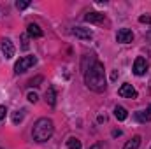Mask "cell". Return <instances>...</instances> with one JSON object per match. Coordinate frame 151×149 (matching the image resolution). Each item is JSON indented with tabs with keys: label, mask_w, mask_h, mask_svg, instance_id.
I'll use <instances>...</instances> for the list:
<instances>
[{
	"label": "cell",
	"mask_w": 151,
	"mask_h": 149,
	"mask_svg": "<svg viewBox=\"0 0 151 149\" xmlns=\"http://www.w3.org/2000/svg\"><path fill=\"white\" fill-rule=\"evenodd\" d=\"M141 135H135V137H132L125 146H123V149H139V146H141Z\"/></svg>",
	"instance_id": "7c38bea8"
},
{
	"label": "cell",
	"mask_w": 151,
	"mask_h": 149,
	"mask_svg": "<svg viewBox=\"0 0 151 149\" xmlns=\"http://www.w3.org/2000/svg\"><path fill=\"white\" fill-rule=\"evenodd\" d=\"M118 95L123 97V98H137V91H135V88H134L132 84H128V82L121 84V88L118 90Z\"/></svg>",
	"instance_id": "5b68a950"
},
{
	"label": "cell",
	"mask_w": 151,
	"mask_h": 149,
	"mask_svg": "<svg viewBox=\"0 0 151 149\" xmlns=\"http://www.w3.org/2000/svg\"><path fill=\"white\" fill-rule=\"evenodd\" d=\"M116 40L121 42V44H128V42H132V40H134V34H132V30H130V28H119L118 34H116Z\"/></svg>",
	"instance_id": "8992f818"
},
{
	"label": "cell",
	"mask_w": 151,
	"mask_h": 149,
	"mask_svg": "<svg viewBox=\"0 0 151 149\" xmlns=\"http://www.w3.org/2000/svg\"><path fill=\"white\" fill-rule=\"evenodd\" d=\"M134 117H135L139 123H148V121H151V114L146 112V111H137L134 114Z\"/></svg>",
	"instance_id": "5bb4252c"
},
{
	"label": "cell",
	"mask_w": 151,
	"mask_h": 149,
	"mask_svg": "<svg viewBox=\"0 0 151 149\" xmlns=\"http://www.w3.org/2000/svg\"><path fill=\"white\" fill-rule=\"evenodd\" d=\"M114 116H116V119H118V121H125V119L128 117V112H127L125 107L116 105V107H114Z\"/></svg>",
	"instance_id": "4fadbf2b"
},
{
	"label": "cell",
	"mask_w": 151,
	"mask_h": 149,
	"mask_svg": "<svg viewBox=\"0 0 151 149\" xmlns=\"http://www.w3.org/2000/svg\"><path fill=\"white\" fill-rule=\"evenodd\" d=\"M84 82H86V86H88L91 91H95V93L106 91V88H107L106 69H104V65H102L100 62L93 60V63H91L88 69H84Z\"/></svg>",
	"instance_id": "6da1fadb"
},
{
	"label": "cell",
	"mask_w": 151,
	"mask_h": 149,
	"mask_svg": "<svg viewBox=\"0 0 151 149\" xmlns=\"http://www.w3.org/2000/svg\"><path fill=\"white\" fill-rule=\"evenodd\" d=\"M28 5H30V2H28V0H23V2H16V7H18L19 11H23V9H27Z\"/></svg>",
	"instance_id": "ac0fdd59"
},
{
	"label": "cell",
	"mask_w": 151,
	"mask_h": 149,
	"mask_svg": "<svg viewBox=\"0 0 151 149\" xmlns=\"http://www.w3.org/2000/svg\"><path fill=\"white\" fill-rule=\"evenodd\" d=\"M139 21L141 23H146V25H151V16H141Z\"/></svg>",
	"instance_id": "44dd1931"
},
{
	"label": "cell",
	"mask_w": 151,
	"mask_h": 149,
	"mask_svg": "<svg viewBox=\"0 0 151 149\" xmlns=\"http://www.w3.org/2000/svg\"><path fill=\"white\" fill-rule=\"evenodd\" d=\"M28 46H30V44H28V37H27V35H21V47H23V49H28Z\"/></svg>",
	"instance_id": "ffe728a7"
},
{
	"label": "cell",
	"mask_w": 151,
	"mask_h": 149,
	"mask_svg": "<svg viewBox=\"0 0 151 149\" xmlns=\"http://www.w3.org/2000/svg\"><path fill=\"white\" fill-rule=\"evenodd\" d=\"M0 49H2V54L9 60V58H12L14 56V44H12V40L11 39H2V42H0Z\"/></svg>",
	"instance_id": "277c9868"
},
{
	"label": "cell",
	"mask_w": 151,
	"mask_h": 149,
	"mask_svg": "<svg viewBox=\"0 0 151 149\" xmlns=\"http://www.w3.org/2000/svg\"><path fill=\"white\" fill-rule=\"evenodd\" d=\"M90 149H106V146H102V144H95V146H91Z\"/></svg>",
	"instance_id": "603a6c76"
},
{
	"label": "cell",
	"mask_w": 151,
	"mask_h": 149,
	"mask_svg": "<svg viewBox=\"0 0 151 149\" xmlns=\"http://www.w3.org/2000/svg\"><path fill=\"white\" fill-rule=\"evenodd\" d=\"M67 148L69 149H81V140L76 139V137H70V139L67 140Z\"/></svg>",
	"instance_id": "9a60e30c"
},
{
	"label": "cell",
	"mask_w": 151,
	"mask_h": 149,
	"mask_svg": "<svg viewBox=\"0 0 151 149\" xmlns=\"http://www.w3.org/2000/svg\"><path fill=\"white\" fill-rule=\"evenodd\" d=\"M104 19H106V16L102 12H88L84 16V21H88V23H102Z\"/></svg>",
	"instance_id": "9c48e42d"
},
{
	"label": "cell",
	"mask_w": 151,
	"mask_h": 149,
	"mask_svg": "<svg viewBox=\"0 0 151 149\" xmlns=\"http://www.w3.org/2000/svg\"><path fill=\"white\" fill-rule=\"evenodd\" d=\"M35 63H37V58H35V56H32V54L23 56V58H19V60L16 62V65H14V72H16V74H23V72H27L28 69H32Z\"/></svg>",
	"instance_id": "3957f363"
},
{
	"label": "cell",
	"mask_w": 151,
	"mask_h": 149,
	"mask_svg": "<svg viewBox=\"0 0 151 149\" xmlns=\"http://www.w3.org/2000/svg\"><path fill=\"white\" fill-rule=\"evenodd\" d=\"M40 82H42V75H37V77H34V79H30V81H28V86L37 88V86H40Z\"/></svg>",
	"instance_id": "e0dca14e"
},
{
	"label": "cell",
	"mask_w": 151,
	"mask_h": 149,
	"mask_svg": "<svg viewBox=\"0 0 151 149\" xmlns=\"http://www.w3.org/2000/svg\"><path fill=\"white\" fill-rule=\"evenodd\" d=\"M23 117H25V111H16L14 114H12V123L18 125V123L23 121Z\"/></svg>",
	"instance_id": "2e32d148"
},
{
	"label": "cell",
	"mask_w": 151,
	"mask_h": 149,
	"mask_svg": "<svg viewBox=\"0 0 151 149\" xmlns=\"http://www.w3.org/2000/svg\"><path fill=\"white\" fill-rule=\"evenodd\" d=\"M5 114H7V109H5V105H0V121L5 117Z\"/></svg>",
	"instance_id": "7402d4cb"
},
{
	"label": "cell",
	"mask_w": 151,
	"mask_h": 149,
	"mask_svg": "<svg viewBox=\"0 0 151 149\" xmlns=\"http://www.w3.org/2000/svg\"><path fill=\"white\" fill-rule=\"evenodd\" d=\"M72 34L77 39H84V40H90V39L93 37V32L90 28H84V27H76L74 30H72Z\"/></svg>",
	"instance_id": "ba28073f"
},
{
	"label": "cell",
	"mask_w": 151,
	"mask_h": 149,
	"mask_svg": "<svg viewBox=\"0 0 151 149\" xmlns=\"http://www.w3.org/2000/svg\"><path fill=\"white\" fill-rule=\"evenodd\" d=\"M46 102H47L49 107H55L56 105V90H55V86H49L47 88V91H46Z\"/></svg>",
	"instance_id": "30bf717a"
},
{
	"label": "cell",
	"mask_w": 151,
	"mask_h": 149,
	"mask_svg": "<svg viewBox=\"0 0 151 149\" xmlns=\"http://www.w3.org/2000/svg\"><path fill=\"white\" fill-rule=\"evenodd\" d=\"M148 112H150V114H151V105H150V107H148Z\"/></svg>",
	"instance_id": "cb8c5ba5"
},
{
	"label": "cell",
	"mask_w": 151,
	"mask_h": 149,
	"mask_svg": "<svg viewBox=\"0 0 151 149\" xmlns=\"http://www.w3.org/2000/svg\"><path fill=\"white\" fill-rule=\"evenodd\" d=\"M27 98H28V100H30V102H32V104H35V102H37V100H39L37 93H34V91H30V93H28V95H27Z\"/></svg>",
	"instance_id": "d6986e66"
},
{
	"label": "cell",
	"mask_w": 151,
	"mask_h": 149,
	"mask_svg": "<svg viewBox=\"0 0 151 149\" xmlns=\"http://www.w3.org/2000/svg\"><path fill=\"white\" fill-rule=\"evenodd\" d=\"M53 132H55L53 121L49 117H40L32 128V137H34L35 142H46L53 137Z\"/></svg>",
	"instance_id": "7a4b0ae2"
},
{
	"label": "cell",
	"mask_w": 151,
	"mask_h": 149,
	"mask_svg": "<svg viewBox=\"0 0 151 149\" xmlns=\"http://www.w3.org/2000/svg\"><path fill=\"white\" fill-rule=\"evenodd\" d=\"M148 70V62L142 58V56H137L135 62H134V74L135 75H144Z\"/></svg>",
	"instance_id": "52a82bcc"
},
{
	"label": "cell",
	"mask_w": 151,
	"mask_h": 149,
	"mask_svg": "<svg viewBox=\"0 0 151 149\" xmlns=\"http://www.w3.org/2000/svg\"><path fill=\"white\" fill-rule=\"evenodd\" d=\"M27 30H28V35L34 39H39L42 37V30L39 28V25H35V23H30L28 27H27Z\"/></svg>",
	"instance_id": "8fae6325"
}]
</instances>
